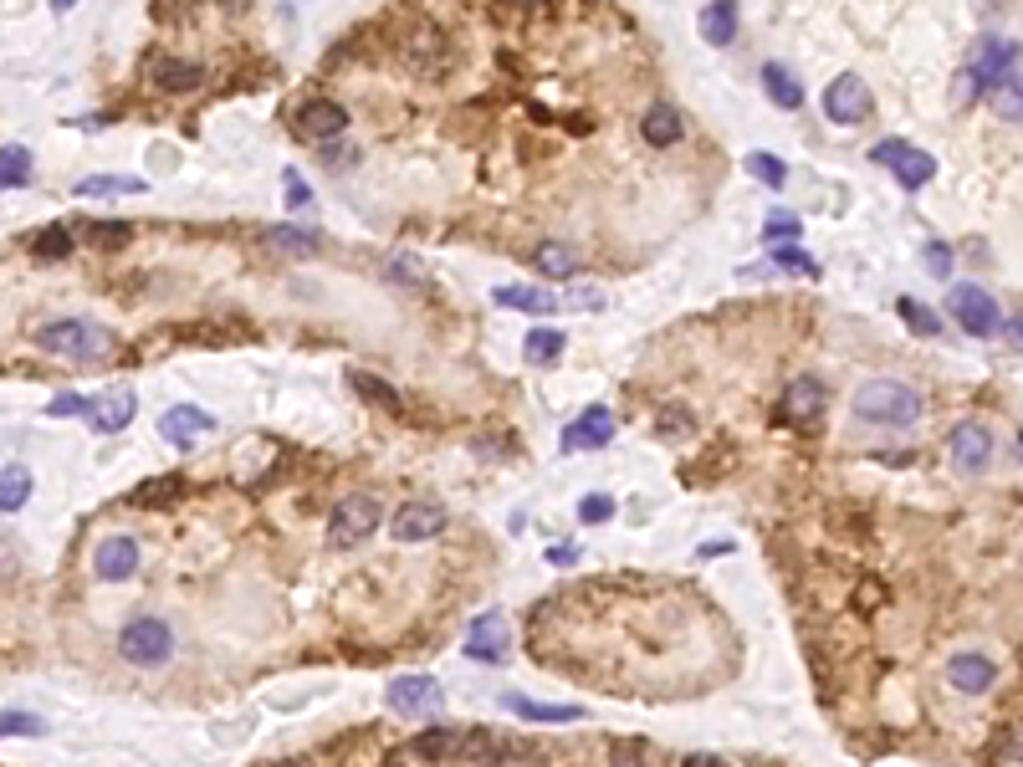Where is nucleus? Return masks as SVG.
<instances>
[{
	"label": "nucleus",
	"instance_id": "f257e3e1",
	"mask_svg": "<svg viewBox=\"0 0 1023 767\" xmlns=\"http://www.w3.org/2000/svg\"><path fill=\"white\" fill-rule=\"evenodd\" d=\"M855 414L865 425H890V430H905L916 425L926 414V399L911 389V383H896V379H865L855 389Z\"/></svg>",
	"mask_w": 1023,
	"mask_h": 767
},
{
	"label": "nucleus",
	"instance_id": "f03ea898",
	"mask_svg": "<svg viewBox=\"0 0 1023 767\" xmlns=\"http://www.w3.org/2000/svg\"><path fill=\"white\" fill-rule=\"evenodd\" d=\"M1009 82H1019V46L1013 42H978L972 46V57H967V73L957 77V98L963 103H972V98H993L998 88H1009Z\"/></svg>",
	"mask_w": 1023,
	"mask_h": 767
},
{
	"label": "nucleus",
	"instance_id": "7ed1b4c3",
	"mask_svg": "<svg viewBox=\"0 0 1023 767\" xmlns=\"http://www.w3.org/2000/svg\"><path fill=\"white\" fill-rule=\"evenodd\" d=\"M36 348L57 358H73V364H92V358L108 354V333L88 318H52V323L36 327Z\"/></svg>",
	"mask_w": 1023,
	"mask_h": 767
},
{
	"label": "nucleus",
	"instance_id": "20e7f679",
	"mask_svg": "<svg viewBox=\"0 0 1023 767\" xmlns=\"http://www.w3.org/2000/svg\"><path fill=\"white\" fill-rule=\"evenodd\" d=\"M119 655L129 665H138V670H159V665H169V655H175V630L164 620H154V614H138V620L123 624Z\"/></svg>",
	"mask_w": 1023,
	"mask_h": 767
},
{
	"label": "nucleus",
	"instance_id": "39448f33",
	"mask_svg": "<svg viewBox=\"0 0 1023 767\" xmlns=\"http://www.w3.org/2000/svg\"><path fill=\"white\" fill-rule=\"evenodd\" d=\"M947 308L952 318L963 323V333H972V338H993L998 323H1003V308H998L993 292H982V287H972V281H957L947 292Z\"/></svg>",
	"mask_w": 1023,
	"mask_h": 767
},
{
	"label": "nucleus",
	"instance_id": "423d86ee",
	"mask_svg": "<svg viewBox=\"0 0 1023 767\" xmlns=\"http://www.w3.org/2000/svg\"><path fill=\"white\" fill-rule=\"evenodd\" d=\"M870 164H886L901 190H921V185H932V175H936L932 154H921V148L901 144V138H880V144L870 148Z\"/></svg>",
	"mask_w": 1023,
	"mask_h": 767
},
{
	"label": "nucleus",
	"instance_id": "0eeeda50",
	"mask_svg": "<svg viewBox=\"0 0 1023 767\" xmlns=\"http://www.w3.org/2000/svg\"><path fill=\"white\" fill-rule=\"evenodd\" d=\"M379 516H385V507L374 502V497H343V502L333 507V516H327V537L338 547H354L379 527Z\"/></svg>",
	"mask_w": 1023,
	"mask_h": 767
},
{
	"label": "nucleus",
	"instance_id": "6e6552de",
	"mask_svg": "<svg viewBox=\"0 0 1023 767\" xmlns=\"http://www.w3.org/2000/svg\"><path fill=\"white\" fill-rule=\"evenodd\" d=\"M947 456H952V471L957 476H982L988 471V460H993V430L978 425V420L957 425L952 430V441H947Z\"/></svg>",
	"mask_w": 1023,
	"mask_h": 767
},
{
	"label": "nucleus",
	"instance_id": "1a4fd4ad",
	"mask_svg": "<svg viewBox=\"0 0 1023 767\" xmlns=\"http://www.w3.org/2000/svg\"><path fill=\"white\" fill-rule=\"evenodd\" d=\"M870 108H876V98H870L860 73H839L830 88H824V113H830V123H865Z\"/></svg>",
	"mask_w": 1023,
	"mask_h": 767
},
{
	"label": "nucleus",
	"instance_id": "9d476101",
	"mask_svg": "<svg viewBox=\"0 0 1023 767\" xmlns=\"http://www.w3.org/2000/svg\"><path fill=\"white\" fill-rule=\"evenodd\" d=\"M445 507L441 502H404L400 512L389 516V532L400 537V543H431V537H441L445 532Z\"/></svg>",
	"mask_w": 1023,
	"mask_h": 767
},
{
	"label": "nucleus",
	"instance_id": "9b49d317",
	"mask_svg": "<svg viewBox=\"0 0 1023 767\" xmlns=\"http://www.w3.org/2000/svg\"><path fill=\"white\" fill-rule=\"evenodd\" d=\"M435 707H441V680L435 676L389 680V711H400V716H431Z\"/></svg>",
	"mask_w": 1023,
	"mask_h": 767
},
{
	"label": "nucleus",
	"instance_id": "f8f14e48",
	"mask_svg": "<svg viewBox=\"0 0 1023 767\" xmlns=\"http://www.w3.org/2000/svg\"><path fill=\"white\" fill-rule=\"evenodd\" d=\"M297 133H302V138H318V144L343 138V133H348V108L333 103V98H312V103L297 108Z\"/></svg>",
	"mask_w": 1023,
	"mask_h": 767
},
{
	"label": "nucleus",
	"instance_id": "ddd939ff",
	"mask_svg": "<svg viewBox=\"0 0 1023 767\" xmlns=\"http://www.w3.org/2000/svg\"><path fill=\"white\" fill-rule=\"evenodd\" d=\"M92 568H98V578H103V583H123V578H134L138 543H134V537H123V532H113V537H103V543H98V553H92Z\"/></svg>",
	"mask_w": 1023,
	"mask_h": 767
},
{
	"label": "nucleus",
	"instance_id": "4468645a",
	"mask_svg": "<svg viewBox=\"0 0 1023 767\" xmlns=\"http://www.w3.org/2000/svg\"><path fill=\"white\" fill-rule=\"evenodd\" d=\"M947 680H952V686H957L963 696H982V691H993L998 660H988V655H978V649H967V655H952V660H947Z\"/></svg>",
	"mask_w": 1023,
	"mask_h": 767
},
{
	"label": "nucleus",
	"instance_id": "2eb2a0df",
	"mask_svg": "<svg viewBox=\"0 0 1023 767\" xmlns=\"http://www.w3.org/2000/svg\"><path fill=\"white\" fill-rule=\"evenodd\" d=\"M210 430H215V414H205L200 404H175L169 414H159V435L169 445H185V451H190L194 435H210Z\"/></svg>",
	"mask_w": 1023,
	"mask_h": 767
},
{
	"label": "nucleus",
	"instance_id": "dca6fc26",
	"mask_svg": "<svg viewBox=\"0 0 1023 767\" xmlns=\"http://www.w3.org/2000/svg\"><path fill=\"white\" fill-rule=\"evenodd\" d=\"M466 655H471V660H481V665H502L507 660V624H502V614H481V620H471Z\"/></svg>",
	"mask_w": 1023,
	"mask_h": 767
},
{
	"label": "nucleus",
	"instance_id": "f3484780",
	"mask_svg": "<svg viewBox=\"0 0 1023 767\" xmlns=\"http://www.w3.org/2000/svg\"><path fill=\"white\" fill-rule=\"evenodd\" d=\"M134 410H138L134 389H113V394L92 399V410H88V425L98 430V435H119V430H129V420H134Z\"/></svg>",
	"mask_w": 1023,
	"mask_h": 767
},
{
	"label": "nucleus",
	"instance_id": "a211bd4d",
	"mask_svg": "<svg viewBox=\"0 0 1023 767\" xmlns=\"http://www.w3.org/2000/svg\"><path fill=\"white\" fill-rule=\"evenodd\" d=\"M640 133H645V144H651V148L681 144V133H686L681 108H676V103H651V108H645V119H640Z\"/></svg>",
	"mask_w": 1023,
	"mask_h": 767
},
{
	"label": "nucleus",
	"instance_id": "6ab92c4d",
	"mask_svg": "<svg viewBox=\"0 0 1023 767\" xmlns=\"http://www.w3.org/2000/svg\"><path fill=\"white\" fill-rule=\"evenodd\" d=\"M609 441H614V414L599 410V404H593V410H583L579 425L564 430V451H583V445H593V451H599V445H609Z\"/></svg>",
	"mask_w": 1023,
	"mask_h": 767
},
{
	"label": "nucleus",
	"instance_id": "aec40b11",
	"mask_svg": "<svg viewBox=\"0 0 1023 767\" xmlns=\"http://www.w3.org/2000/svg\"><path fill=\"white\" fill-rule=\"evenodd\" d=\"M491 302H497V308H512V312H533V318L558 312V292H543V287H497Z\"/></svg>",
	"mask_w": 1023,
	"mask_h": 767
},
{
	"label": "nucleus",
	"instance_id": "412c9836",
	"mask_svg": "<svg viewBox=\"0 0 1023 767\" xmlns=\"http://www.w3.org/2000/svg\"><path fill=\"white\" fill-rule=\"evenodd\" d=\"M783 414L788 420H814V414H824V383L819 379H793L788 383V394H783Z\"/></svg>",
	"mask_w": 1023,
	"mask_h": 767
},
{
	"label": "nucleus",
	"instance_id": "4be33fe9",
	"mask_svg": "<svg viewBox=\"0 0 1023 767\" xmlns=\"http://www.w3.org/2000/svg\"><path fill=\"white\" fill-rule=\"evenodd\" d=\"M568 348V333H558V327H533L527 338H522V358L533 364V369H548V364H558Z\"/></svg>",
	"mask_w": 1023,
	"mask_h": 767
},
{
	"label": "nucleus",
	"instance_id": "5701e85b",
	"mask_svg": "<svg viewBox=\"0 0 1023 767\" xmlns=\"http://www.w3.org/2000/svg\"><path fill=\"white\" fill-rule=\"evenodd\" d=\"M763 88H768V98L778 108H803V88H799V77H793V67H783V62H763Z\"/></svg>",
	"mask_w": 1023,
	"mask_h": 767
},
{
	"label": "nucleus",
	"instance_id": "b1692460",
	"mask_svg": "<svg viewBox=\"0 0 1023 767\" xmlns=\"http://www.w3.org/2000/svg\"><path fill=\"white\" fill-rule=\"evenodd\" d=\"M697 26H701V36H707V42H712V46H727L732 36H737V5H732V0H716V5H701Z\"/></svg>",
	"mask_w": 1023,
	"mask_h": 767
},
{
	"label": "nucleus",
	"instance_id": "393cba45",
	"mask_svg": "<svg viewBox=\"0 0 1023 767\" xmlns=\"http://www.w3.org/2000/svg\"><path fill=\"white\" fill-rule=\"evenodd\" d=\"M205 82V73H200V62H179V57H164L159 67H154V88L164 92H190Z\"/></svg>",
	"mask_w": 1023,
	"mask_h": 767
},
{
	"label": "nucleus",
	"instance_id": "a878e982",
	"mask_svg": "<svg viewBox=\"0 0 1023 767\" xmlns=\"http://www.w3.org/2000/svg\"><path fill=\"white\" fill-rule=\"evenodd\" d=\"M502 707L512 716H527V722H583V707H543V701H527V696H502Z\"/></svg>",
	"mask_w": 1023,
	"mask_h": 767
},
{
	"label": "nucleus",
	"instance_id": "bb28decb",
	"mask_svg": "<svg viewBox=\"0 0 1023 767\" xmlns=\"http://www.w3.org/2000/svg\"><path fill=\"white\" fill-rule=\"evenodd\" d=\"M31 502V471L21 460L0 466V512H21Z\"/></svg>",
	"mask_w": 1023,
	"mask_h": 767
},
{
	"label": "nucleus",
	"instance_id": "cd10ccee",
	"mask_svg": "<svg viewBox=\"0 0 1023 767\" xmlns=\"http://www.w3.org/2000/svg\"><path fill=\"white\" fill-rule=\"evenodd\" d=\"M26 190L31 185V148H21V144H5L0 148V190Z\"/></svg>",
	"mask_w": 1023,
	"mask_h": 767
},
{
	"label": "nucleus",
	"instance_id": "c85d7f7f",
	"mask_svg": "<svg viewBox=\"0 0 1023 767\" xmlns=\"http://www.w3.org/2000/svg\"><path fill=\"white\" fill-rule=\"evenodd\" d=\"M537 271H548V277H574L579 271V252L574 246H564V241H548V246H537Z\"/></svg>",
	"mask_w": 1023,
	"mask_h": 767
},
{
	"label": "nucleus",
	"instance_id": "c756f323",
	"mask_svg": "<svg viewBox=\"0 0 1023 767\" xmlns=\"http://www.w3.org/2000/svg\"><path fill=\"white\" fill-rule=\"evenodd\" d=\"M31 252L42 256V262H62V256H73V231L67 225H42L31 236Z\"/></svg>",
	"mask_w": 1023,
	"mask_h": 767
},
{
	"label": "nucleus",
	"instance_id": "7c9ffc66",
	"mask_svg": "<svg viewBox=\"0 0 1023 767\" xmlns=\"http://www.w3.org/2000/svg\"><path fill=\"white\" fill-rule=\"evenodd\" d=\"M772 252V271H799V277H819V262L814 256L799 252V241H778V246H768Z\"/></svg>",
	"mask_w": 1023,
	"mask_h": 767
},
{
	"label": "nucleus",
	"instance_id": "2f4dec72",
	"mask_svg": "<svg viewBox=\"0 0 1023 767\" xmlns=\"http://www.w3.org/2000/svg\"><path fill=\"white\" fill-rule=\"evenodd\" d=\"M267 246H277V252H287V256H308L312 246H318V236L312 231H297V225H267Z\"/></svg>",
	"mask_w": 1023,
	"mask_h": 767
},
{
	"label": "nucleus",
	"instance_id": "473e14b6",
	"mask_svg": "<svg viewBox=\"0 0 1023 767\" xmlns=\"http://www.w3.org/2000/svg\"><path fill=\"white\" fill-rule=\"evenodd\" d=\"M77 194H82V200H92V194H144V179H123V175H88L82 185H77Z\"/></svg>",
	"mask_w": 1023,
	"mask_h": 767
},
{
	"label": "nucleus",
	"instance_id": "72a5a7b5",
	"mask_svg": "<svg viewBox=\"0 0 1023 767\" xmlns=\"http://www.w3.org/2000/svg\"><path fill=\"white\" fill-rule=\"evenodd\" d=\"M179 491H185V481H179V476H159V481H144V487H134V502L138 507H164V502H175Z\"/></svg>",
	"mask_w": 1023,
	"mask_h": 767
},
{
	"label": "nucleus",
	"instance_id": "f704fd0d",
	"mask_svg": "<svg viewBox=\"0 0 1023 767\" xmlns=\"http://www.w3.org/2000/svg\"><path fill=\"white\" fill-rule=\"evenodd\" d=\"M896 312H901V318H905V323H911V327H916V333H921V338H932V333H942V318H936V312H932V308H921V302H916V297H901V302H896Z\"/></svg>",
	"mask_w": 1023,
	"mask_h": 767
},
{
	"label": "nucleus",
	"instance_id": "c9c22d12",
	"mask_svg": "<svg viewBox=\"0 0 1023 767\" xmlns=\"http://www.w3.org/2000/svg\"><path fill=\"white\" fill-rule=\"evenodd\" d=\"M747 169H753V175L763 179L768 190H783V185H788V164L778 159V154H747Z\"/></svg>",
	"mask_w": 1023,
	"mask_h": 767
},
{
	"label": "nucleus",
	"instance_id": "e433bc0d",
	"mask_svg": "<svg viewBox=\"0 0 1023 767\" xmlns=\"http://www.w3.org/2000/svg\"><path fill=\"white\" fill-rule=\"evenodd\" d=\"M46 722L31 711H0V737H42Z\"/></svg>",
	"mask_w": 1023,
	"mask_h": 767
},
{
	"label": "nucleus",
	"instance_id": "4c0bfd02",
	"mask_svg": "<svg viewBox=\"0 0 1023 767\" xmlns=\"http://www.w3.org/2000/svg\"><path fill=\"white\" fill-rule=\"evenodd\" d=\"M348 379H354V389H358L364 399H374V404H385V410H400V394H394L389 383H379L374 374H348Z\"/></svg>",
	"mask_w": 1023,
	"mask_h": 767
},
{
	"label": "nucleus",
	"instance_id": "58836bf2",
	"mask_svg": "<svg viewBox=\"0 0 1023 767\" xmlns=\"http://www.w3.org/2000/svg\"><path fill=\"white\" fill-rule=\"evenodd\" d=\"M88 236H92V246H108V252H119V246H129V241H134V231H129L123 221H98Z\"/></svg>",
	"mask_w": 1023,
	"mask_h": 767
},
{
	"label": "nucleus",
	"instance_id": "ea45409f",
	"mask_svg": "<svg viewBox=\"0 0 1023 767\" xmlns=\"http://www.w3.org/2000/svg\"><path fill=\"white\" fill-rule=\"evenodd\" d=\"M799 215H768V225H763V241L768 246H778V241H799Z\"/></svg>",
	"mask_w": 1023,
	"mask_h": 767
},
{
	"label": "nucleus",
	"instance_id": "a19ab883",
	"mask_svg": "<svg viewBox=\"0 0 1023 767\" xmlns=\"http://www.w3.org/2000/svg\"><path fill=\"white\" fill-rule=\"evenodd\" d=\"M456 732H425V737H415V753L420 757H445V753H456Z\"/></svg>",
	"mask_w": 1023,
	"mask_h": 767
},
{
	"label": "nucleus",
	"instance_id": "79ce46f5",
	"mask_svg": "<svg viewBox=\"0 0 1023 767\" xmlns=\"http://www.w3.org/2000/svg\"><path fill=\"white\" fill-rule=\"evenodd\" d=\"M558 308H574V312H599V308H604V292H593V287H579V292L558 297Z\"/></svg>",
	"mask_w": 1023,
	"mask_h": 767
},
{
	"label": "nucleus",
	"instance_id": "37998d69",
	"mask_svg": "<svg viewBox=\"0 0 1023 767\" xmlns=\"http://www.w3.org/2000/svg\"><path fill=\"white\" fill-rule=\"evenodd\" d=\"M579 516L583 522H609V516H614V502H609L604 491H593V497H583L579 502Z\"/></svg>",
	"mask_w": 1023,
	"mask_h": 767
},
{
	"label": "nucleus",
	"instance_id": "c03bdc74",
	"mask_svg": "<svg viewBox=\"0 0 1023 767\" xmlns=\"http://www.w3.org/2000/svg\"><path fill=\"white\" fill-rule=\"evenodd\" d=\"M88 410H92L88 394H57L52 404H46V414H57V420H62V414H88Z\"/></svg>",
	"mask_w": 1023,
	"mask_h": 767
},
{
	"label": "nucleus",
	"instance_id": "a18cd8bd",
	"mask_svg": "<svg viewBox=\"0 0 1023 767\" xmlns=\"http://www.w3.org/2000/svg\"><path fill=\"white\" fill-rule=\"evenodd\" d=\"M926 271H932V277H947L952 271V252L942 241H926Z\"/></svg>",
	"mask_w": 1023,
	"mask_h": 767
},
{
	"label": "nucleus",
	"instance_id": "49530a36",
	"mask_svg": "<svg viewBox=\"0 0 1023 767\" xmlns=\"http://www.w3.org/2000/svg\"><path fill=\"white\" fill-rule=\"evenodd\" d=\"M312 205V190L302 185V175H287V210H308Z\"/></svg>",
	"mask_w": 1023,
	"mask_h": 767
},
{
	"label": "nucleus",
	"instance_id": "de8ad7c7",
	"mask_svg": "<svg viewBox=\"0 0 1023 767\" xmlns=\"http://www.w3.org/2000/svg\"><path fill=\"white\" fill-rule=\"evenodd\" d=\"M389 271H394V277H404V281H420V266L410 262V256H394V262H389Z\"/></svg>",
	"mask_w": 1023,
	"mask_h": 767
},
{
	"label": "nucleus",
	"instance_id": "09e8293b",
	"mask_svg": "<svg viewBox=\"0 0 1023 767\" xmlns=\"http://www.w3.org/2000/svg\"><path fill=\"white\" fill-rule=\"evenodd\" d=\"M681 767H727V763H722V757H716V753H691V757H686Z\"/></svg>",
	"mask_w": 1023,
	"mask_h": 767
},
{
	"label": "nucleus",
	"instance_id": "8fccbe9b",
	"mask_svg": "<svg viewBox=\"0 0 1023 767\" xmlns=\"http://www.w3.org/2000/svg\"><path fill=\"white\" fill-rule=\"evenodd\" d=\"M548 563H574V547H548Z\"/></svg>",
	"mask_w": 1023,
	"mask_h": 767
},
{
	"label": "nucleus",
	"instance_id": "3c124183",
	"mask_svg": "<svg viewBox=\"0 0 1023 767\" xmlns=\"http://www.w3.org/2000/svg\"><path fill=\"white\" fill-rule=\"evenodd\" d=\"M287 767H302V763H287Z\"/></svg>",
	"mask_w": 1023,
	"mask_h": 767
}]
</instances>
